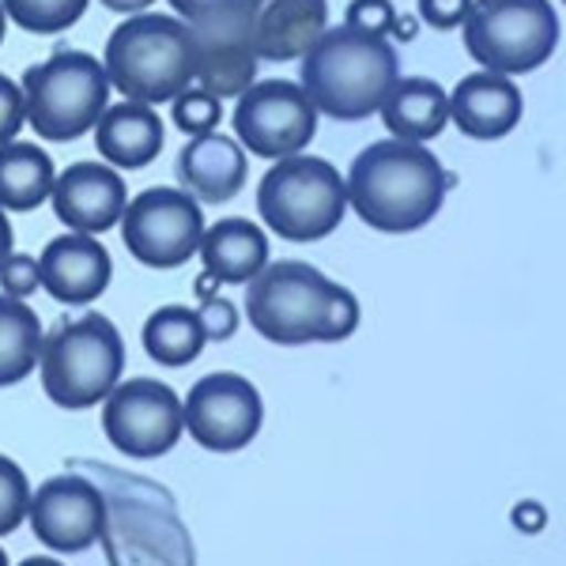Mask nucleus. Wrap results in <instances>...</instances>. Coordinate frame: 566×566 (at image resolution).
Listing matches in <instances>:
<instances>
[{
    "instance_id": "f257e3e1",
    "label": "nucleus",
    "mask_w": 566,
    "mask_h": 566,
    "mask_svg": "<svg viewBox=\"0 0 566 566\" xmlns=\"http://www.w3.org/2000/svg\"><path fill=\"white\" fill-rule=\"evenodd\" d=\"M245 287L250 325L283 348L336 344L359 328V303L352 291L306 261H269Z\"/></svg>"
},
{
    "instance_id": "f03ea898",
    "label": "nucleus",
    "mask_w": 566,
    "mask_h": 566,
    "mask_svg": "<svg viewBox=\"0 0 566 566\" xmlns=\"http://www.w3.org/2000/svg\"><path fill=\"white\" fill-rule=\"evenodd\" d=\"M446 178L438 155L427 144L378 140L355 155L344 189L352 212L381 234H408L442 212Z\"/></svg>"
},
{
    "instance_id": "7ed1b4c3",
    "label": "nucleus",
    "mask_w": 566,
    "mask_h": 566,
    "mask_svg": "<svg viewBox=\"0 0 566 566\" xmlns=\"http://www.w3.org/2000/svg\"><path fill=\"white\" fill-rule=\"evenodd\" d=\"M303 87L317 114L336 122H363L378 114L400 80V57L389 39L359 27H328L303 53Z\"/></svg>"
},
{
    "instance_id": "20e7f679",
    "label": "nucleus",
    "mask_w": 566,
    "mask_h": 566,
    "mask_svg": "<svg viewBox=\"0 0 566 566\" xmlns=\"http://www.w3.org/2000/svg\"><path fill=\"white\" fill-rule=\"evenodd\" d=\"M103 69L114 91L129 103H175L193 87L197 53L189 23L178 15L140 12L114 27L103 50Z\"/></svg>"
},
{
    "instance_id": "39448f33",
    "label": "nucleus",
    "mask_w": 566,
    "mask_h": 566,
    "mask_svg": "<svg viewBox=\"0 0 566 566\" xmlns=\"http://www.w3.org/2000/svg\"><path fill=\"white\" fill-rule=\"evenodd\" d=\"M125 370V340L103 314H84L45 333L39 374L42 389L65 412H84L106 400Z\"/></svg>"
},
{
    "instance_id": "423d86ee",
    "label": "nucleus",
    "mask_w": 566,
    "mask_h": 566,
    "mask_svg": "<svg viewBox=\"0 0 566 566\" xmlns=\"http://www.w3.org/2000/svg\"><path fill=\"white\" fill-rule=\"evenodd\" d=\"M23 109L27 125L39 140L72 144L98 125L109 106V80L95 53L57 50L23 72Z\"/></svg>"
},
{
    "instance_id": "0eeeda50",
    "label": "nucleus",
    "mask_w": 566,
    "mask_h": 566,
    "mask_svg": "<svg viewBox=\"0 0 566 566\" xmlns=\"http://www.w3.org/2000/svg\"><path fill=\"white\" fill-rule=\"evenodd\" d=\"M258 212L272 234L287 242H317L340 227L348 212V189L340 170L317 155H287L264 170Z\"/></svg>"
},
{
    "instance_id": "6e6552de",
    "label": "nucleus",
    "mask_w": 566,
    "mask_h": 566,
    "mask_svg": "<svg viewBox=\"0 0 566 566\" xmlns=\"http://www.w3.org/2000/svg\"><path fill=\"white\" fill-rule=\"evenodd\" d=\"M461 31L469 57L502 76L541 69L559 45V20L547 0H472Z\"/></svg>"
},
{
    "instance_id": "1a4fd4ad",
    "label": "nucleus",
    "mask_w": 566,
    "mask_h": 566,
    "mask_svg": "<svg viewBox=\"0 0 566 566\" xmlns=\"http://www.w3.org/2000/svg\"><path fill=\"white\" fill-rule=\"evenodd\" d=\"M122 242L144 269H181L205 239V212L186 189L155 186L136 193L122 212Z\"/></svg>"
},
{
    "instance_id": "9d476101",
    "label": "nucleus",
    "mask_w": 566,
    "mask_h": 566,
    "mask_svg": "<svg viewBox=\"0 0 566 566\" xmlns=\"http://www.w3.org/2000/svg\"><path fill=\"white\" fill-rule=\"evenodd\" d=\"M103 434L117 453L136 461L163 458L186 434L181 423V397L167 381L129 378L117 381L103 400Z\"/></svg>"
},
{
    "instance_id": "9b49d317",
    "label": "nucleus",
    "mask_w": 566,
    "mask_h": 566,
    "mask_svg": "<svg viewBox=\"0 0 566 566\" xmlns=\"http://www.w3.org/2000/svg\"><path fill=\"white\" fill-rule=\"evenodd\" d=\"M234 140L261 159L303 155L317 133V109L291 80H258L234 103Z\"/></svg>"
},
{
    "instance_id": "f8f14e48",
    "label": "nucleus",
    "mask_w": 566,
    "mask_h": 566,
    "mask_svg": "<svg viewBox=\"0 0 566 566\" xmlns=\"http://www.w3.org/2000/svg\"><path fill=\"white\" fill-rule=\"evenodd\" d=\"M181 423L208 453H239L258 438L264 423L261 392L234 370L205 374L181 400Z\"/></svg>"
},
{
    "instance_id": "ddd939ff",
    "label": "nucleus",
    "mask_w": 566,
    "mask_h": 566,
    "mask_svg": "<svg viewBox=\"0 0 566 566\" xmlns=\"http://www.w3.org/2000/svg\"><path fill=\"white\" fill-rule=\"evenodd\" d=\"M197 53L193 84L212 91L216 98H239L258 84V45H253V20L245 0L208 12L205 20L189 23Z\"/></svg>"
},
{
    "instance_id": "4468645a",
    "label": "nucleus",
    "mask_w": 566,
    "mask_h": 566,
    "mask_svg": "<svg viewBox=\"0 0 566 566\" xmlns=\"http://www.w3.org/2000/svg\"><path fill=\"white\" fill-rule=\"evenodd\" d=\"M106 495L98 483L84 476H50L31 488V522L34 541L57 555H80L106 533Z\"/></svg>"
},
{
    "instance_id": "2eb2a0df",
    "label": "nucleus",
    "mask_w": 566,
    "mask_h": 566,
    "mask_svg": "<svg viewBox=\"0 0 566 566\" xmlns=\"http://www.w3.org/2000/svg\"><path fill=\"white\" fill-rule=\"evenodd\" d=\"M53 216L76 234H103L122 223V212L129 205L125 178L106 163H72L61 170L50 193Z\"/></svg>"
},
{
    "instance_id": "dca6fc26",
    "label": "nucleus",
    "mask_w": 566,
    "mask_h": 566,
    "mask_svg": "<svg viewBox=\"0 0 566 566\" xmlns=\"http://www.w3.org/2000/svg\"><path fill=\"white\" fill-rule=\"evenodd\" d=\"M114 276V261L109 250L95 234H61V239L45 242L42 258H39V280L42 291L53 303L65 306H87L109 287Z\"/></svg>"
},
{
    "instance_id": "f3484780",
    "label": "nucleus",
    "mask_w": 566,
    "mask_h": 566,
    "mask_svg": "<svg viewBox=\"0 0 566 566\" xmlns=\"http://www.w3.org/2000/svg\"><path fill=\"white\" fill-rule=\"evenodd\" d=\"M258 61H295L328 31L325 0H245Z\"/></svg>"
},
{
    "instance_id": "a211bd4d",
    "label": "nucleus",
    "mask_w": 566,
    "mask_h": 566,
    "mask_svg": "<svg viewBox=\"0 0 566 566\" xmlns=\"http://www.w3.org/2000/svg\"><path fill=\"white\" fill-rule=\"evenodd\" d=\"M178 181L197 205H227L245 186V148L223 133L189 136L178 155Z\"/></svg>"
},
{
    "instance_id": "6ab92c4d",
    "label": "nucleus",
    "mask_w": 566,
    "mask_h": 566,
    "mask_svg": "<svg viewBox=\"0 0 566 566\" xmlns=\"http://www.w3.org/2000/svg\"><path fill=\"white\" fill-rule=\"evenodd\" d=\"M522 91L502 72H472L450 95L453 125L472 140H499L522 122Z\"/></svg>"
},
{
    "instance_id": "aec40b11",
    "label": "nucleus",
    "mask_w": 566,
    "mask_h": 566,
    "mask_svg": "<svg viewBox=\"0 0 566 566\" xmlns=\"http://www.w3.org/2000/svg\"><path fill=\"white\" fill-rule=\"evenodd\" d=\"M91 133H95L98 159L114 170H144L159 159L163 140H167L159 109L148 103H129V98L106 106Z\"/></svg>"
},
{
    "instance_id": "412c9836",
    "label": "nucleus",
    "mask_w": 566,
    "mask_h": 566,
    "mask_svg": "<svg viewBox=\"0 0 566 566\" xmlns=\"http://www.w3.org/2000/svg\"><path fill=\"white\" fill-rule=\"evenodd\" d=\"M197 253L205 261V272L216 283H250L269 264V239H264L258 223L231 216L205 227Z\"/></svg>"
},
{
    "instance_id": "4be33fe9",
    "label": "nucleus",
    "mask_w": 566,
    "mask_h": 566,
    "mask_svg": "<svg viewBox=\"0 0 566 566\" xmlns=\"http://www.w3.org/2000/svg\"><path fill=\"white\" fill-rule=\"evenodd\" d=\"M378 114H381V122H386V129L392 133V140L423 144V140H434V136L446 129V122H450V95H446L442 84H434V80L408 76L392 84Z\"/></svg>"
},
{
    "instance_id": "5701e85b",
    "label": "nucleus",
    "mask_w": 566,
    "mask_h": 566,
    "mask_svg": "<svg viewBox=\"0 0 566 566\" xmlns=\"http://www.w3.org/2000/svg\"><path fill=\"white\" fill-rule=\"evenodd\" d=\"M57 170L39 144L12 140L0 148V208L4 212H31L50 200Z\"/></svg>"
},
{
    "instance_id": "b1692460",
    "label": "nucleus",
    "mask_w": 566,
    "mask_h": 566,
    "mask_svg": "<svg viewBox=\"0 0 566 566\" xmlns=\"http://www.w3.org/2000/svg\"><path fill=\"white\" fill-rule=\"evenodd\" d=\"M42 322L23 298L0 295V389L20 386L39 370L42 355Z\"/></svg>"
},
{
    "instance_id": "393cba45",
    "label": "nucleus",
    "mask_w": 566,
    "mask_h": 566,
    "mask_svg": "<svg viewBox=\"0 0 566 566\" xmlns=\"http://www.w3.org/2000/svg\"><path fill=\"white\" fill-rule=\"evenodd\" d=\"M144 352H148V359H155L159 367H186V363H193L200 352H205L208 336L205 328H200V317L197 310L189 306H159L155 314L144 322Z\"/></svg>"
},
{
    "instance_id": "a878e982",
    "label": "nucleus",
    "mask_w": 566,
    "mask_h": 566,
    "mask_svg": "<svg viewBox=\"0 0 566 566\" xmlns=\"http://www.w3.org/2000/svg\"><path fill=\"white\" fill-rule=\"evenodd\" d=\"M91 0H0L4 15L31 34H61L84 20Z\"/></svg>"
},
{
    "instance_id": "bb28decb",
    "label": "nucleus",
    "mask_w": 566,
    "mask_h": 566,
    "mask_svg": "<svg viewBox=\"0 0 566 566\" xmlns=\"http://www.w3.org/2000/svg\"><path fill=\"white\" fill-rule=\"evenodd\" d=\"M175 109V125L186 136H205V133H216L219 129V122H223V98H216L212 91H205V87H186L181 95L170 103Z\"/></svg>"
},
{
    "instance_id": "cd10ccee",
    "label": "nucleus",
    "mask_w": 566,
    "mask_h": 566,
    "mask_svg": "<svg viewBox=\"0 0 566 566\" xmlns=\"http://www.w3.org/2000/svg\"><path fill=\"white\" fill-rule=\"evenodd\" d=\"M27 506H31V480L20 464L0 453V536L15 533L27 522Z\"/></svg>"
},
{
    "instance_id": "c85d7f7f",
    "label": "nucleus",
    "mask_w": 566,
    "mask_h": 566,
    "mask_svg": "<svg viewBox=\"0 0 566 566\" xmlns=\"http://www.w3.org/2000/svg\"><path fill=\"white\" fill-rule=\"evenodd\" d=\"M42 287L39 280V258H31V253H12L4 264H0V295L8 298H31L34 291Z\"/></svg>"
},
{
    "instance_id": "c756f323",
    "label": "nucleus",
    "mask_w": 566,
    "mask_h": 566,
    "mask_svg": "<svg viewBox=\"0 0 566 566\" xmlns=\"http://www.w3.org/2000/svg\"><path fill=\"white\" fill-rule=\"evenodd\" d=\"M197 317L208 340H231V336L239 333V310H234L231 298H219V295L200 298Z\"/></svg>"
},
{
    "instance_id": "7c9ffc66",
    "label": "nucleus",
    "mask_w": 566,
    "mask_h": 566,
    "mask_svg": "<svg viewBox=\"0 0 566 566\" xmlns=\"http://www.w3.org/2000/svg\"><path fill=\"white\" fill-rule=\"evenodd\" d=\"M27 125V109H23V91L15 80H8L0 72V148L12 144L20 129Z\"/></svg>"
},
{
    "instance_id": "2f4dec72",
    "label": "nucleus",
    "mask_w": 566,
    "mask_h": 566,
    "mask_svg": "<svg viewBox=\"0 0 566 566\" xmlns=\"http://www.w3.org/2000/svg\"><path fill=\"white\" fill-rule=\"evenodd\" d=\"M392 23H397V12H392L389 0H352L348 4V27H359V31L386 39Z\"/></svg>"
},
{
    "instance_id": "473e14b6",
    "label": "nucleus",
    "mask_w": 566,
    "mask_h": 566,
    "mask_svg": "<svg viewBox=\"0 0 566 566\" xmlns=\"http://www.w3.org/2000/svg\"><path fill=\"white\" fill-rule=\"evenodd\" d=\"M472 0H419V20L431 23L434 31H453L469 20Z\"/></svg>"
},
{
    "instance_id": "72a5a7b5",
    "label": "nucleus",
    "mask_w": 566,
    "mask_h": 566,
    "mask_svg": "<svg viewBox=\"0 0 566 566\" xmlns=\"http://www.w3.org/2000/svg\"><path fill=\"white\" fill-rule=\"evenodd\" d=\"M223 4H231V0H170L175 15H178V20H186V23L205 20L208 12H216V8H223Z\"/></svg>"
},
{
    "instance_id": "f704fd0d",
    "label": "nucleus",
    "mask_w": 566,
    "mask_h": 566,
    "mask_svg": "<svg viewBox=\"0 0 566 566\" xmlns=\"http://www.w3.org/2000/svg\"><path fill=\"white\" fill-rule=\"evenodd\" d=\"M98 4L109 8V12H122V15H140V12H148L155 0H98Z\"/></svg>"
},
{
    "instance_id": "c9c22d12",
    "label": "nucleus",
    "mask_w": 566,
    "mask_h": 566,
    "mask_svg": "<svg viewBox=\"0 0 566 566\" xmlns=\"http://www.w3.org/2000/svg\"><path fill=\"white\" fill-rule=\"evenodd\" d=\"M12 253H15V231H12V223H8V212L0 208V264L12 258Z\"/></svg>"
},
{
    "instance_id": "e433bc0d",
    "label": "nucleus",
    "mask_w": 566,
    "mask_h": 566,
    "mask_svg": "<svg viewBox=\"0 0 566 566\" xmlns=\"http://www.w3.org/2000/svg\"><path fill=\"white\" fill-rule=\"evenodd\" d=\"M20 566H65V563L53 559V555H31V559H23Z\"/></svg>"
},
{
    "instance_id": "4c0bfd02",
    "label": "nucleus",
    "mask_w": 566,
    "mask_h": 566,
    "mask_svg": "<svg viewBox=\"0 0 566 566\" xmlns=\"http://www.w3.org/2000/svg\"><path fill=\"white\" fill-rule=\"evenodd\" d=\"M4 31H8V15H4V8H0V42H4Z\"/></svg>"
},
{
    "instance_id": "58836bf2",
    "label": "nucleus",
    "mask_w": 566,
    "mask_h": 566,
    "mask_svg": "<svg viewBox=\"0 0 566 566\" xmlns=\"http://www.w3.org/2000/svg\"><path fill=\"white\" fill-rule=\"evenodd\" d=\"M0 566H8V552H4V547H0Z\"/></svg>"
},
{
    "instance_id": "ea45409f",
    "label": "nucleus",
    "mask_w": 566,
    "mask_h": 566,
    "mask_svg": "<svg viewBox=\"0 0 566 566\" xmlns=\"http://www.w3.org/2000/svg\"><path fill=\"white\" fill-rule=\"evenodd\" d=\"M563 4H566V0H563Z\"/></svg>"
}]
</instances>
